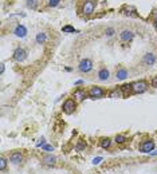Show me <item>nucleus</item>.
<instances>
[{
    "label": "nucleus",
    "mask_w": 157,
    "mask_h": 174,
    "mask_svg": "<svg viewBox=\"0 0 157 174\" xmlns=\"http://www.w3.org/2000/svg\"><path fill=\"white\" fill-rule=\"evenodd\" d=\"M72 95H74V98H75L77 102H82V101H83V99L86 98L89 94L86 93L83 88H77V90L74 91V94H72Z\"/></svg>",
    "instance_id": "nucleus-10"
},
{
    "label": "nucleus",
    "mask_w": 157,
    "mask_h": 174,
    "mask_svg": "<svg viewBox=\"0 0 157 174\" xmlns=\"http://www.w3.org/2000/svg\"><path fill=\"white\" fill-rule=\"evenodd\" d=\"M146 88H148V84L144 81H138V82L132 83V93L133 94H142L146 91Z\"/></svg>",
    "instance_id": "nucleus-1"
},
{
    "label": "nucleus",
    "mask_w": 157,
    "mask_h": 174,
    "mask_svg": "<svg viewBox=\"0 0 157 174\" xmlns=\"http://www.w3.org/2000/svg\"><path fill=\"white\" fill-rule=\"evenodd\" d=\"M26 58H27V52H26V50H23V48H16L15 51H14V59L16 60V62H23V60H26Z\"/></svg>",
    "instance_id": "nucleus-7"
},
{
    "label": "nucleus",
    "mask_w": 157,
    "mask_h": 174,
    "mask_svg": "<svg viewBox=\"0 0 157 174\" xmlns=\"http://www.w3.org/2000/svg\"><path fill=\"white\" fill-rule=\"evenodd\" d=\"M79 84H83V81H82V79H79V81L75 82V86H79Z\"/></svg>",
    "instance_id": "nucleus-32"
},
{
    "label": "nucleus",
    "mask_w": 157,
    "mask_h": 174,
    "mask_svg": "<svg viewBox=\"0 0 157 174\" xmlns=\"http://www.w3.org/2000/svg\"><path fill=\"white\" fill-rule=\"evenodd\" d=\"M42 150H44V151H54V147H52L51 145H43Z\"/></svg>",
    "instance_id": "nucleus-27"
},
{
    "label": "nucleus",
    "mask_w": 157,
    "mask_h": 174,
    "mask_svg": "<svg viewBox=\"0 0 157 174\" xmlns=\"http://www.w3.org/2000/svg\"><path fill=\"white\" fill-rule=\"evenodd\" d=\"M113 34H114V30H113L112 27H109V28H106V35L108 36H112Z\"/></svg>",
    "instance_id": "nucleus-29"
},
{
    "label": "nucleus",
    "mask_w": 157,
    "mask_h": 174,
    "mask_svg": "<svg viewBox=\"0 0 157 174\" xmlns=\"http://www.w3.org/2000/svg\"><path fill=\"white\" fill-rule=\"evenodd\" d=\"M59 3H60V0H48V7H58L59 6Z\"/></svg>",
    "instance_id": "nucleus-26"
},
{
    "label": "nucleus",
    "mask_w": 157,
    "mask_h": 174,
    "mask_svg": "<svg viewBox=\"0 0 157 174\" xmlns=\"http://www.w3.org/2000/svg\"><path fill=\"white\" fill-rule=\"evenodd\" d=\"M121 90L124 94H130L132 93V84H124V86H121Z\"/></svg>",
    "instance_id": "nucleus-22"
},
{
    "label": "nucleus",
    "mask_w": 157,
    "mask_h": 174,
    "mask_svg": "<svg viewBox=\"0 0 157 174\" xmlns=\"http://www.w3.org/2000/svg\"><path fill=\"white\" fill-rule=\"evenodd\" d=\"M77 107V103L74 99H66L63 103V111L66 113V114H71V113H74V110H75Z\"/></svg>",
    "instance_id": "nucleus-4"
},
{
    "label": "nucleus",
    "mask_w": 157,
    "mask_h": 174,
    "mask_svg": "<svg viewBox=\"0 0 157 174\" xmlns=\"http://www.w3.org/2000/svg\"><path fill=\"white\" fill-rule=\"evenodd\" d=\"M114 142H115V143H118V145H122V143L126 142V137L122 135V134H117V135H115V138H114Z\"/></svg>",
    "instance_id": "nucleus-19"
},
{
    "label": "nucleus",
    "mask_w": 157,
    "mask_h": 174,
    "mask_svg": "<svg viewBox=\"0 0 157 174\" xmlns=\"http://www.w3.org/2000/svg\"><path fill=\"white\" fill-rule=\"evenodd\" d=\"M128 70H125V68H120V70H117V72H115V76H117V79L118 81H124V79H126L128 78Z\"/></svg>",
    "instance_id": "nucleus-14"
},
{
    "label": "nucleus",
    "mask_w": 157,
    "mask_h": 174,
    "mask_svg": "<svg viewBox=\"0 0 157 174\" xmlns=\"http://www.w3.org/2000/svg\"><path fill=\"white\" fill-rule=\"evenodd\" d=\"M36 6H38V0H27V7H30V8H36Z\"/></svg>",
    "instance_id": "nucleus-24"
},
{
    "label": "nucleus",
    "mask_w": 157,
    "mask_h": 174,
    "mask_svg": "<svg viewBox=\"0 0 157 174\" xmlns=\"http://www.w3.org/2000/svg\"><path fill=\"white\" fill-rule=\"evenodd\" d=\"M102 157H97V158H94L93 159V165H98L100 162H102Z\"/></svg>",
    "instance_id": "nucleus-28"
},
{
    "label": "nucleus",
    "mask_w": 157,
    "mask_h": 174,
    "mask_svg": "<svg viewBox=\"0 0 157 174\" xmlns=\"http://www.w3.org/2000/svg\"><path fill=\"white\" fill-rule=\"evenodd\" d=\"M110 145H112V139L110 138H102L100 141V146L102 147V149H109Z\"/></svg>",
    "instance_id": "nucleus-17"
},
{
    "label": "nucleus",
    "mask_w": 157,
    "mask_h": 174,
    "mask_svg": "<svg viewBox=\"0 0 157 174\" xmlns=\"http://www.w3.org/2000/svg\"><path fill=\"white\" fill-rule=\"evenodd\" d=\"M120 38H121V40H124V42H130V40L134 38V34L130 30H124L120 34Z\"/></svg>",
    "instance_id": "nucleus-12"
},
{
    "label": "nucleus",
    "mask_w": 157,
    "mask_h": 174,
    "mask_svg": "<svg viewBox=\"0 0 157 174\" xmlns=\"http://www.w3.org/2000/svg\"><path fill=\"white\" fill-rule=\"evenodd\" d=\"M85 149H86V142L79 141L78 143H77V146H75V150L77 151H82V150H85Z\"/></svg>",
    "instance_id": "nucleus-21"
},
{
    "label": "nucleus",
    "mask_w": 157,
    "mask_h": 174,
    "mask_svg": "<svg viewBox=\"0 0 157 174\" xmlns=\"http://www.w3.org/2000/svg\"><path fill=\"white\" fill-rule=\"evenodd\" d=\"M98 79L100 81H108L109 79V71L106 68H101L98 71Z\"/></svg>",
    "instance_id": "nucleus-16"
},
{
    "label": "nucleus",
    "mask_w": 157,
    "mask_h": 174,
    "mask_svg": "<svg viewBox=\"0 0 157 174\" xmlns=\"http://www.w3.org/2000/svg\"><path fill=\"white\" fill-rule=\"evenodd\" d=\"M142 62H144V64H146V66H153L154 62H156V56H154L152 52H148V54L144 55Z\"/></svg>",
    "instance_id": "nucleus-11"
},
{
    "label": "nucleus",
    "mask_w": 157,
    "mask_h": 174,
    "mask_svg": "<svg viewBox=\"0 0 157 174\" xmlns=\"http://www.w3.org/2000/svg\"><path fill=\"white\" fill-rule=\"evenodd\" d=\"M124 14L125 15H130V16H137L136 9L133 7H128V8H124Z\"/></svg>",
    "instance_id": "nucleus-20"
},
{
    "label": "nucleus",
    "mask_w": 157,
    "mask_h": 174,
    "mask_svg": "<svg viewBox=\"0 0 157 174\" xmlns=\"http://www.w3.org/2000/svg\"><path fill=\"white\" fill-rule=\"evenodd\" d=\"M153 150H154V142L152 141V139H146V141H144L140 145V151H141V153L149 154Z\"/></svg>",
    "instance_id": "nucleus-3"
},
{
    "label": "nucleus",
    "mask_w": 157,
    "mask_h": 174,
    "mask_svg": "<svg viewBox=\"0 0 157 174\" xmlns=\"http://www.w3.org/2000/svg\"><path fill=\"white\" fill-rule=\"evenodd\" d=\"M152 87L157 88V76H154V78L152 79Z\"/></svg>",
    "instance_id": "nucleus-31"
},
{
    "label": "nucleus",
    "mask_w": 157,
    "mask_h": 174,
    "mask_svg": "<svg viewBox=\"0 0 157 174\" xmlns=\"http://www.w3.org/2000/svg\"><path fill=\"white\" fill-rule=\"evenodd\" d=\"M23 161V154L20 151H14V153L9 155V162L14 163V165H19V163Z\"/></svg>",
    "instance_id": "nucleus-8"
},
{
    "label": "nucleus",
    "mask_w": 157,
    "mask_h": 174,
    "mask_svg": "<svg viewBox=\"0 0 157 174\" xmlns=\"http://www.w3.org/2000/svg\"><path fill=\"white\" fill-rule=\"evenodd\" d=\"M43 145H46V139L44 138H43V137H42V138H40L39 139V142H38V143H36V146H43Z\"/></svg>",
    "instance_id": "nucleus-30"
},
{
    "label": "nucleus",
    "mask_w": 157,
    "mask_h": 174,
    "mask_svg": "<svg viewBox=\"0 0 157 174\" xmlns=\"http://www.w3.org/2000/svg\"><path fill=\"white\" fill-rule=\"evenodd\" d=\"M89 96H90L91 99H100L102 98L103 95H105V90H103L102 87H98V86H93L90 87V90L87 91Z\"/></svg>",
    "instance_id": "nucleus-2"
},
{
    "label": "nucleus",
    "mask_w": 157,
    "mask_h": 174,
    "mask_svg": "<svg viewBox=\"0 0 157 174\" xmlns=\"http://www.w3.org/2000/svg\"><path fill=\"white\" fill-rule=\"evenodd\" d=\"M109 96L113 99H118V98H122V96H124V93H122V90H121V87H120V88H114L113 91H110Z\"/></svg>",
    "instance_id": "nucleus-15"
},
{
    "label": "nucleus",
    "mask_w": 157,
    "mask_h": 174,
    "mask_svg": "<svg viewBox=\"0 0 157 174\" xmlns=\"http://www.w3.org/2000/svg\"><path fill=\"white\" fill-rule=\"evenodd\" d=\"M149 155H152V157L157 155V150H153V151H151V153H149Z\"/></svg>",
    "instance_id": "nucleus-33"
},
{
    "label": "nucleus",
    "mask_w": 157,
    "mask_h": 174,
    "mask_svg": "<svg viewBox=\"0 0 157 174\" xmlns=\"http://www.w3.org/2000/svg\"><path fill=\"white\" fill-rule=\"evenodd\" d=\"M46 39H47V36H46L44 32H39L36 35V43H38V44H43V43L46 42Z\"/></svg>",
    "instance_id": "nucleus-18"
},
{
    "label": "nucleus",
    "mask_w": 157,
    "mask_h": 174,
    "mask_svg": "<svg viewBox=\"0 0 157 174\" xmlns=\"http://www.w3.org/2000/svg\"><path fill=\"white\" fill-rule=\"evenodd\" d=\"M6 168H7V159L4 158V157H1V158H0V170L4 171Z\"/></svg>",
    "instance_id": "nucleus-23"
},
{
    "label": "nucleus",
    "mask_w": 157,
    "mask_h": 174,
    "mask_svg": "<svg viewBox=\"0 0 157 174\" xmlns=\"http://www.w3.org/2000/svg\"><path fill=\"white\" fill-rule=\"evenodd\" d=\"M42 162L44 163L46 166H52V165H55V162H57V157L52 155V154H46V155H43Z\"/></svg>",
    "instance_id": "nucleus-9"
},
{
    "label": "nucleus",
    "mask_w": 157,
    "mask_h": 174,
    "mask_svg": "<svg viewBox=\"0 0 157 174\" xmlns=\"http://www.w3.org/2000/svg\"><path fill=\"white\" fill-rule=\"evenodd\" d=\"M78 70L81 72H89L93 70V62L90 59H83L81 60V63L78 66Z\"/></svg>",
    "instance_id": "nucleus-5"
},
{
    "label": "nucleus",
    "mask_w": 157,
    "mask_h": 174,
    "mask_svg": "<svg viewBox=\"0 0 157 174\" xmlns=\"http://www.w3.org/2000/svg\"><path fill=\"white\" fill-rule=\"evenodd\" d=\"M14 34H15L18 38H24V36L27 35V28L24 27V26H22V24H19V26H16Z\"/></svg>",
    "instance_id": "nucleus-13"
},
{
    "label": "nucleus",
    "mask_w": 157,
    "mask_h": 174,
    "mask_svg": "<svg viewBox=\"0 0 157 174\" xmlns=\"http://www.w3.org/2000/svg\"><path fill=\"white\" fill-rule=\"evenodd\" d=\"M4 70H6V67H4V64H1V67H0V74H3Z\"/></svg>",
    "instance_id": "nucleus-34"
},
{
    "label": "nucleus",
    "mask_w": 157,
    "mask_h": 174,
    "mask_svg": "<svg viewBox=\"0 0 157 174\" xmlns=\"http://www.w3.org/2000/svg\"><path fill=\"white\" fill-rule=\"evenodd\" d=\"M94 8H95V3H94L93 0H87V1H85L83 7H82V12H83V15H91L94 12Z\"/></svg>",
    "instance_id": "nucleus-6"
},
{
    "label": "nucleus",
    "mask_w": 157,
    "mask_h": 174,
    "mask_svg": "<svg viewBox=\"0 0 157 174\" xmlns=\"http://www.w3.org/2000/svg\"><path fill=\"white\" fill-rule=\"evenodd\" d=\"M62 31H63V32H77V30L74 27H71V26H65V27L62 28Z\"/></svg>",
    "instance_id": "nucleus-25"
},
{
    "label": "nucleus",
    "mask_w": 157,
    "mask_h": 174,
    "mask_svg": "<svg viewBox=\"0 0 157 174\" xmlns=\"http://www.w3.org/2000/svg\"><path fill=\"white\" fill-rule=\"evenodd\" d=\"M154 26H156V28H157V19H154Z\"/></svg>",
    "instance_id": "nucleus-35"
}]
</instances>
